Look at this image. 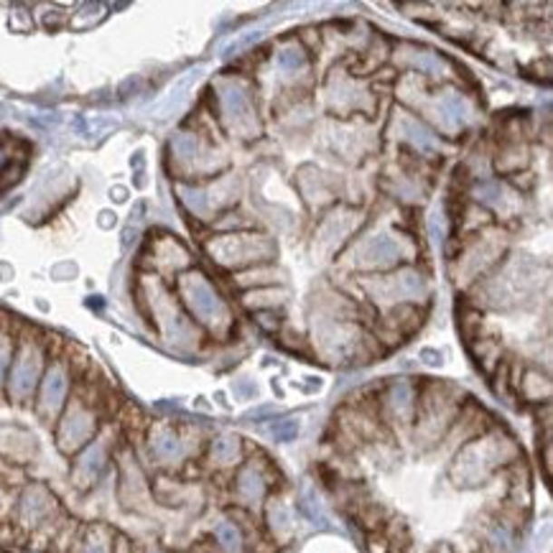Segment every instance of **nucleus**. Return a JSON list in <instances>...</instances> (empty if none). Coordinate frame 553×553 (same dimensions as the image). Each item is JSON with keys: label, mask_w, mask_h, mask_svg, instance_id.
<instances>
[{"label": "nucleus", "mask_w": 553, "mask_h": 553, "mask_svg": "<svg viewBox=\"0 0 553 553\" xmlns=\"http://www.w3.org/2000/svg\"><path fill=\"white\" fill-rule=\"evenodd\" d=\"M421 360H423L426 364H441V352L423 350L421 352Z\"/></svg>", "instance_id": "58836bf2"}, {"label": "nucleus", "mask_w": 553, "mask_h": 553, "mask_svg": "<svg viewBox=\"0 0 553 553\" xmlns=\"http://www.w3.org/2000/svg\"><path fill=\"white\" fill-rule=\"evenodd\" d=\"M240 454H243V444L235 433H222L209 446V457L219 467H229V464L240 461Z\"/></svg>", "instance_id": "cd10ccee"}, {"label": "nucleus", "mask_w": 553, "mask_h": 553, "mask_svg": "<svg viewBox=\"0 0 553 553\" xmlns=\"http://www.w3.org/2000/svg\"><path fill=\"white\" fill-rule=\"evenodd\" d=\"M429 112H432L433 121L439 122L444 131H459V128H464V125H470L474 118L472 105L459 95V92H444V95H439L432 102V110H429Z\"/></svg>", "instance_id": "4468645a"}, {"label": "nucleus", "mask_w": 553, "mask_h": 553, "mask_svg": "<svg viewBox=\"0 0 553 553\" xmlns=\"http://www.w3.org/2000/svg\"><path fill=\"white\" fill-rule=\"evenodd\" d=\"M268 526L278 538H288L294 533V513L284 500H270L268 502Z\"/></svg>", "instance_id": "c756f323"}, {"label": "nucleus", "mask_w": 553, "mask_h": 553, "mask_svg": "<svg viewBox=\"0 0 553 553\" xmlns=\"http://www.w3.org/2000/svg\"><path fill=\"white\" fill-rule=\"evenodd\" d=\"M204 67H194L189 69L181 80L176 82L174 87L169 90V95L163 97L161 102L156 105V118H171L174 112H179L181 110V105L187 102V97H189V90L199 82V77H202Z\"/></svg>", "instance_id": "393cba45"}, {"label": "nucleus", "mask_w": 553, "mask_h": 553, "mask_svg": "<svg viewBox=\"0 0 553 553\" xmlns=\"http://www.w3.org/2000/svg\"><path fill=\"white\" fill-rule=\"evenodd\" d=\"M149 446L153 459L161 461V464H174V461H179V459L187 454L184 439H181L171 426H156V429L150 432Z\"/></svg>", "instance_id": "412c9836"}, {"label": "nucleus", "mask_w": 553, "mask_h": 553, "mask_svg": "<svg viewBox=\"0 0 553 553\" xmlns=\"http://www.w3.org/2000/svg\"><path fill=\"white\" fill-rule=\"evenodd\" d=\"M238 393H243V395H256V385H250V380H240V383H238Z\"/></svg>", "instance_id": "a19ab883"}, {"label": "nucleus", "mask_w": 553, "mask_h": 553, "mask_svg": "<svg viewBox=\"0 0 553 553\" xmlns=\"http://www.w3.org/2000/svg\"><path fill=\"white\" fill-rule=\"evenodd\" d=\"M451 419V403L449 398L433 393L429 395L423 405H421V419H419V432H416V439H423V441H436L441 433H444L446 423Z\"/></svg>", "instance_id": "2eb2a0df"}, {"label": "nucleus", "mask_w": 553, "mask_h": 553, "mask_svg": "<svg viewBox=\"0 0 553 553\" xmlns=\"http://www.w3.org/2000/svg\"><path fill=\"white\" fill-rule=\"evenodd\" d=\"M401 62L405 67L419 69L421 74H432V77H441V74L451 72L444 56L436 54L432 49H419V46H405L401 52Z\"/></svg>", "instance_id": "5701e85b"}, {"label": "nucleus", "mask_w": 553, "mask_h": 553, "mask_svg": "<svg viewBox=\"0 0 553 553\" xmlns=\"http://www.w3.org/2000/svg\"><path fill=\"white\" fill-rule=\"evenodd\" d=\"M276 64L281 69V74H286V77H296L301 72H306L309 59H306V52H304L298 44H286L284 49L276 54Z\"/></svg>", "instance_id": "c85d7f7f"}, {"label": "nucleus", "mask_w": 553, "mask_h": 553, "mask_svg": "<svg viewBox=\"0 0 553 553\" xmlns=\"http://www.w3.org/2000/svg\"><path fill=\"white\" fill-rule=\"evenodd\" d=\"M260 36H263V31H250V34H243V36H240V39L232 41V44H229L228 49H225V56L238 54V52H240V49H245V46H250V44H253V41L260 39Z\"/></svg>", "instance_id": "e433bc0d"}, {"label": "nucleus", "mask_w": 553, "mask_h": 553, "mask_svg": "<svg viewBox=\"0 0 553 553\" xmlns=\"http://www.w3.org/2000/svg\"><path fill=\"white\" fill-rule=\"evenodd\" d=\"M207 250L219 266H228V268H245V266L266 263L278 253L276 243L266 235H225V238L212 240Z\"/></svg>", "instance_id": "7ed1b4c3"}, {"label": "nucleus", "mask_w": 553, "mask_h": 553, "mask_svg": "<svg viewBox=\"0 0 553 553\" xmlns=\"http://www.w3.org/2000/svg\"><path fill=\"white\" fill-rule=\"evenodd\" d=\"M171 156H174L176 166L187 174H209L219 166L215 153L194 133H176L171 141Z\"/></svg>", "instance_id": "9d476101"}, {"label": "nucleus", "mask_w": 553, "mask_h": 553, "mask_svg": "<svg viewBox=\"0 0 553 553\" xmlns=\"http://www.w3.org/2000/svg\"><path fill=\"white\" fill-rule=\"evenodd\" d=\"M393 128H395V133H398L395 138H401L408 146H413V149L426 153V156H436V153L441 150L439 138H436L423 122L416 121L413 115H408V112H395Z\"/></svg>", "instance_id": "dca6fc26"}, {"label": "nucleus", "mask_w": 553, "mask_h": 553, "mask_svg": "<svg viewBox=\"0 0 553 553\" xmlns=\"http://www.w3.org/2000/svg\"><path fill=\"white\" fill-rule=\"evenodd\" d=\"M215 536L219 540V546L228 553H243V533H240V528L235 526V523H229V520L217 523Z\"/></svg>", "instance_id": "473e14b6"}, {"label": "nucleus", "mask_w": 553, "mask_h": 553, "mask_svg": "<svg viewBox=\"0 0 553 553\" xmlns=\"http://www.w3.org/2000/svg\"><path fill=\"white\" fill-rule=\"evenodd\" d=\"M502 253V240H482L480 245H474L472 250L461 260V273L467 278H474L480 273H485Z\"/></svg>", "instance_id": "a878e982"}, {"label": "nucleus", "mask_w": 553, "mask_h": 553, "mask_svg": "<svg viewBox=\"0 0 553 553\" xmlns=\"http://www.w3.org/2000/svg\"><path fill=\"white\" fill-rule=\"evenodd\" d=\"M153 306H156V316L161 322L163 337L169 339L176 347H191L197 344V332L194 326L181 316V311L176 309V304L171 301L169 294H163L161 288H156V298H150Z\"/></svg>", "instance_id": "9b49d317"}, {"label": "nucleus", "mask_w": 553, "mask_h": 553, "mask_svg": "<svg viewBox=\"0 0 553 553\" xmlns=\"http://www.w3.org/2000/svg\"><path fill=\"white\" fill-rule=\"evenodd\" d=\"M181 296L187 301L189 311L209 329H225L229 325L228 304L215 291V286L204 278L202 273H187L179 281Z\"/></svg>", "instance_id": "20e7f679"}, {"label": "nucleus", "mask_w": 553, "mask_h": 553, "mask_svg": "<svg viewBox=\"0 0 553 553\" xmlns=\"http://www.w3.org/2000/svg\"><path fill=\"white\" fill-rule=\"evenodd\" d=\"M69 391V375L64 364H52L49 373L41 380V393H39V413L44 419H54L59 413V408L64 405Z\"/></svg>", "instance_id": "ddd939ff"}, {"label": "nucleus", "mask_w": 553, "mask_h": 553, "mask_svg": "<svg viewBox=\"0 0 553 553\" xmlns=\"http://www.w3.org/2000/svg\"><path fill=\"white\" fill-rule=\"evenodd\" d=\"M41 375V352L34 342H26L21 347V354L15 357L11 378H8V391L15 401H24L36 388V380Z\"/></svg>", "instance_id": "f8f14e48"}, {"label": "nucleus", "mask_w": 553, "mask_h": 553, "mask_svg": "<svg viewBox=\"0 0 553 553\" xmlns=\"http://www.w3.org/2000/svg\"><path fill=\"white\" fill-rule=\"evenodd\" d=\"M270 439H276V441H294L298 436V421L296 419H281V421H273L270 423Z\"/></svg>", "instance_id": "72a5a7b5"}, {"label": "nucleus", "mask_w": 553, "mask_h": 553, "mask_svg": "<svg viewBox=\"0 0 553 553\" xmlns=\"http://www.w3.org/2000/svg\"><path fill=\"white\" fill-rule=\"evenodd\" d=\"M11 161H14V156H11V150L5 149L3 143H0V174L11 166Z\"/></svg>", "instance_id": "ea45409f"}, {"label": "nucleus", "mask_w": 553, "mask_h": 553, "mask_svg": "<svg viewBox=\"0 0 553 553\" xmlns=\"http://www.w3.org/2000/svg\"><path fill=\"white\" fill-rule=\"evenodd\" d=\"M156 257H159L161 263H166V268L169 270H181L189 266V253L176 243V240H163V243H159Z\"/></svg>", "instance_id": "7c9ffc66"}, {"label": "nucleus", "mask_w": 553, "mask_h": 553, "mask_svg": "<svg viewBox=\"0 0 553 553\" xmlns=\"http://www.w3.org/2000/svg\"><path fill=\"white\" fill-rule=\"evenodd\" d=\"M515 451L518 449L513 441L502 433H490L477 441H470L451 464V480H454V485L467 487V490L485 485L505 461L515 457Z\"/></svg>", "instance_id": "f257e3e1"}, {"label": "nucleus", "mask_w": 553, "mask_h": 553, "mask_svg": "<svg viewBox=\"0 0 553 553\" xmlns=\"http://www.w3.org/2000/svg\"><path fill=\"white\" fill-rule=\"evenodd\" d=\"M217 102H219V118L229 133L238 138H256L260 133L256 105L245 84L225 80L217 87Z\"/></svg>", "instance_id": "f03ea898"}, {"label": "nucleus", "mask_w": 553, "mask_h": 553, "mask_svg": "<svg viewBox=\"0 0 553 553\" xmlns=\"http://www.w3.org/2000/svg\"><path fill=\"white\" fill-rule=\"evenodd\" d=\"M370 105H373V100H370L364 87H360V84L350 80V77H344L342 72H335V77L329 80V108L367 110Z\"/></svg>", "instance_id": "f3484780"}, {"label": "nucleus", "mask_w": 553, "mask_h": 553, "mask_svg": "<svg viewBox=\"0 0 553 553\" xmlns=\"http://www.w3.org/2000/svg\"><path fill=\"white\" fill-rule=\"evenodd\" d=\"M108 464V441L100 439V441H92L82 451V457L77 459L74 464V485L77 487H90L95 482L97 477L102 474Z\"/></svg>", "instance_id": "6ab92c4d"}, {"label": "nucleus", "mask_w": 553, "mask_h": 553, "mask_svg": "<svg viewBox=\"0 0 553 553\" xmlns=\"http://www.w3.org/2000/svg\"><path fill=\"white\" fill-rule=\"evenodd\" d=\"M354 225H357V215L339 209V212L329 215L325 222L319 225V232H316V245H319L325 253H335V247H339V245L344 243V238L350 235Z\"/></svg>", "instance_id": "aec40b11"}, {"label": "nucleus", "mask_w": 553, "mask_h": 553, "mask_svg": "<svg viewBox=\"0 0 553 553\" xmlns=\"http://www.w3.org/2000/svg\"><path fill=\"white\" fill-rule=\"evenodd\" d=\"M238 191H240L238 179L228 176V179H219L212 187H181L179 194L194 215L209 217L212 212H219L238 202Z\"/></svg>", "instance_id": "39448f33"}, {"label": "nucleus", "mask_w": 553, "mask_h": 553, "mask_svg": "<svg viewBox=\"0 0 553 553\" xmlns=\"http://www.w3.org/2000/svg\"><path fill=\"white\" fill-rule=\"evenodd\" d=\"M235 495L247 508H256V505L263 502V498H266V477L256 464H245L243 470L238 472V477H235Z\"/></svg>", "instance_id": "4be33fe9"}, {"label": "nucleus", "mask_w": 553, "mask_h": 553, "mask_svg": "<svg viewBox=\"0 0 553 553\" xmlns=\"http://www.w3.org/2000/svg\"><path fill=\"white\" fill-rule=\"evenodd\" d=\"M150 553H163V551H150Z\"/></svg>", "instance_id": "37998d69"}, {"label": "nucleus", "mask_w": 553, "mask_h": 553, "mask_svg": "<svg viewBox=\"0 0 553 553\" xmlns=\"http://www.w3.org/2000/svg\"><path fill=\"white\" fill-rule=\"evenodd\" d=\"M477 199L482 204H487V207H492V209H505L508 204H510V191L505 189V187H500L498 181H485L482 187H477Z\"/></svg>", "instance_id": "2f4dec72"}, {"label": "nucleus", "mask_w": 553, "mask_h": 553, "mask_svg": "<svg viewBox=\"0 0 553 553\" xmlns=\"http://www.w3.org/2000/svg\"><path fill=\"white\" fill-rule=\"evenodd\" d=\"M298 510H301V515L309 520L311 526L329 528V515H326L325 502H322L319 492L311 485L301 487V492H298Z\"/></svg>", "instance_id": "bb28decb"}, {"label": "nucleus", "mask_w": 553, "mask_h": 553, "mask_svg": "<svg viewBox=\"0 0 553 553\" xmlns=\"http://www.w3.org/2000/svg\"><path fill=\"white\" fill-rule=\"evenodd\" d=\"M118 553H131V551H128V546H125V543H121V548H118Z\"/></svg>", "instance_id": "79ce46f5"}, {"label": "nucleus", "mask_w": 553, "mask_h": 553, "mask_svg": "<svg viewBox=\"0 0 553 553\" xmlns=\"http://www.w3.org/2000/svg\"><path fill=\"white\" fill-rule=\"evenodd\" d=\"M383 408L393 421L398 423H408V421L416 416L419 405H416V391L408 380H395L391 383V388L385 391L383 398Z\"/></svg>", "instance_id": "a211bd4d"}, {"label": "nucleus", "mask_w": 553, "mask_h": 553, "mask_svg": "<svg viewBox=\"0 0 553 553\" xmlns=\"http://www.w3.org/2000/svg\"><path fill=\"white\" fill-rule=\"evenodd\" d=\"M429 229H432V238L433 243L441 245L444 243V235H446V219L441 212H433L432 219H429Z\"/></svg>", "instance_id": "c9c22d12"}, {"label": "nucleus", "mask_w": 553, "mask_h": 553, "mask_svg": "<svg viewBox=\"0 0 553 553\" xmlns=\"http://www.w3.org/2000/svg\"><path fill=\"white\" fill-rule=\"evenodd\" d=\"M403 256L405 250L401 240H395L388 232H378V235L364 238L363 243L357 245V250H354V266L363 270L391 268V266H395Z\"/></svg>", "instance_id": "1a4fd4ad"}, {"label": "nucleus", "mask_w": 553, "mask_h": 553, "mask_svg": "<svg viewBox=\"0 0 553 553\" xmlns=\"http://www.w3.org/2000/svg\"><path fill=\"white\" fill-rule=\"evenodd\" d=\"M8 364H11V339L0 337V385H3Z\"/></svg>", "instance_id": "4c0bfd02"}, {"label": "nucleus", "mask_w": 553, "mask_h": 553, "mask_svg": "<svg viewBox=\"0 0 553 553\" xmlns=\"http://www.w3.org/2000/svg\"><path fill=\"white\" fill-rule=\"evenodd\" d=\"M538 286V273H536V263L530 260H513L508 268L495 278V304H515L520 296L530 294Z\"/></svg>", "instance_id": "0eeeda50"}, {"label": "nucleus", "mask_w": 553, "mask_h": 553, "mask_svg": "<svg viewBox=\"0 0 553 553\" xmlns=\"http://www.w3.org/2000/svg\"><path fill=\"white\" fill-rule=\"evenodd\" d=\"M84 553H110V538L105 530H92L84 543Z\"/></svg>", "instance_id": "f704fd0d"}, {"label": "nucleus", "mask_w": 553, "mask_h": 553, "mask_svg": "<svg viewBox=\"0 0 553 553\" xmlns=\"http://www.w3.org/2000/svg\"><path fill=\"white\" fill-rule=\"evenodd\" d=\"M95 426H97L95 413H92V411H90V408H87L84 403L74 401V403L67 408V413H64L62 423H59V433H56L59 449H62V451H67V454L82 449V446L92 439Z\"/></svg>", "instance_id": "6e6552de"}, {"label": "nucleus", "mask_w": 553, "mask_h": 553, "mask_svg": "<svg viewBox=\"0 0 553 553\" xmlns=\"http://www.w3.org/2000/svg\"><path fill=\"white\" fill-rule=\"evenodd\" d=\"M373 298L378 304H398V301H421L429 296V284L419 270H398L395 276L380 278L375 284H367Z\"/></svg>", "instance_id": "423d86ee"}, {"label": "nucleus", "mask_w": 553, "mask_h": 553, "mask_svg": "<svg viewBox=\"0 0 553 553\" xmlns=\"http://www.w3.org/2000/svg\"><path fill=\"white\" fill-rule=\"evenodd\" d=\"M52 513H54V498L49 495V490L41 485L28 487L26 495L21 498V518L28 526H36Z\"/></svg>", "instance_id": "b1692460"}]
</instances>
